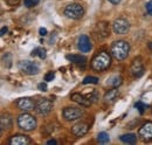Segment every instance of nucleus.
Segmentation results:
<instances>
[{
	"label": "nucleus",
	"instance_id": "obj_15",
	"mask_svg": "<svg viewBox=\"0 0 152 145\" xmlns=\"http://www.w3.org/2000/svg\"><path fill=\"white\" fill-rule=\"evenodd\" d=\"M31 143H32V141L29 139V137H27L25 135H15L10 139L11 145H27Z\"/></svg>",
	"mask_w": 152,
	"mask_h": 145
},
{
	"label": "nucleus",
	"instance_id": "obj_24",
	"mask_svg": "<svg viewBox=\"0 0 152 145\" xmlns=\"http://www.w3.org/2000/svg\"><path fill=\"white\" fill-rule=\"evenodd\" d=\"M97 84L98 83V78L95 76H87L84 80H83V84Z\"/></svg>",
	"mask_w": 152,
	"mask_h": 145
},
{
	"label": "nucleus",
	"instance_id": "obj_1",
	"mask_svg": "<svg viewBox=\"0 0 152 145\" xmlns=\"http://www.w3.org/2000/svg\"><path fill=\"white\" fill-rule=\"evenodd\" d=\"M110 64H111V57L107 52H101L96 54L91 60V67L96 72L105 70L110 67Z\"/></svg>",
	"mask_w": 152,
	"mask_h": 145
},
{
	"label": "nucleus",
	"instance_id": "obj_35",
	"mask_svg": "<svg viewBox=\"0 0 152 145\" xmlns=\"http://www.w3.org/2000/svg\"><path fill=\"white\" fill-rule=\"evenodd\" d=\"M150 49H151V51H152V42H151V43H150Z\"/></svg>",
	"mask_w": 152,
	"mask_h": 145
},
{
	"label": "nucleus",
	"instance_id": "obj_21",
	"mask_svg": "<svg viewBox=\"0 0 152 145\" xmlns=\"http://www.w3.org/2000/svg\"><path fill=\"white\" fill-rule=\"evenodd\" d=\"M110 142V137L107 132H99L97 135V143L99 144H107Z\"/></svg>",
	"mask_w": 152,
	"mask_h": 145
},
{
	"label": "nucleus",
	"instance_id": "obj_7",
	"mask_svg": "<svg viewBox=\"0 0 152 145\" xmlns=\"http://www.w3.org/2000/svg\"><path fill=\"white\" fill-rule=\"evenodd\" d=\"M53 109V102L48 98H41L35 104V111L41 116L48 115Z\"/></svg>",
	"mask_w": 152,
	"mask_h": 145
},
{
	"label": "nucleus",
	"instance_id": "obj_4",
	"mask_svg": "<svg viewBox=\"0 0 152 145\" xmlns=\"http://www.w3.org/2000/svg\"><path fill=\"white\" fill-rule=\"evenodd\" d=\"M84 14V8L80 4H70L64 8V15L70 19H81Z\"/></svg>",
	"mask_w": 152,
	"mask_h": 145
},
{
	"label": "nucleus",
	"instance_id": "obj_20",
	"mask_svg": "<svg viewBox=\"0 0 152 145\" xmlns=\"http://www.w3.org/2000/svg\"><path fill=\"white\" fill-rule=\"evenodd\" d=\"M0 122H1V130H4V129H10L11 125H12V118H11L8 115H2Z\"/></svg>",
	"mask_w": 152,
	"mask_h": 145
},
{
	"label": "nucleus",
	"instance_id": "obj_31",
	"mask_svg": "<svg viewBox=\"0 0 152 145\" xmlns=\"http://www.w3.org/2000/svg\"><path fill=\"white\" fill-rule=\"evenodd\" d=\"M40 35H42V36H45V35H47V29L46 28H40Z\"/></svg>",
	"mask_w": 152,
	"mask_h": 145
},
{
	"label": "nucleus",
	"instance_id": "obj_19",
	"mask_svg": "<svg viewBox=\"0 0 152 145\" xmlns=\"http://www.w3.org/2000/svg\"><path fill=\"white\" fill-rule=\"evenodd\" d=\"M121 141L125 144H134L137 142V137L133 133H128V135H123L121 136Z\"/></svg>",
	"mask_w": 152,
	"mask_h": 145
},
{
	"label": "nucleus",
	"instance_id": "obj_14",
	"mask_svg": "<svg viewBox=\"0 0 152 145\" xmlns=\"http://www.w3.org/2000/svg\"><path fill=\"white\" fill-rule=\"evenodd\" d=\"M77 47L78 49L82 52V53H87L91 49V43H90V40L87 35H81L78 39V43H77Z\"/></svg>",
	"mask_w": 152,
	"mask_h": 145
},
{
	"label": "nucleus",
	"instance_id": "obj_34",
	"mask_svg": "<svg viewBox=\"0 0 152 145\" xmlns=\"http://www.w3.org/2000/svg\"><path fill=\"white\" fill-rule=\"evenodd\" d=\"M47 144H49V145H52V144H57L56 143V141H54V139H53V141H49V142H47Z\"/></svg>",
	"mask_w": 152,
	"mask_h": 145
},
{
	"label": "nucleus",
	"instance_id": "obj_32",
	"mask_svg": "<svg viewBox=\"0 0 152 145\" xmlns=\"http://www.w3.org/2000/svg\"><path fill=\"white\" fill-rule=\"evenodd\" d=\"M7 31H8V29H7V27H2V28H1V34H0V35L4 36L6 33H7Z\"/></svg>",
	"mask_w": 152,
	"mask_h": 145
},
{
	"label": "nucleus",
	"instance_id": "obj_27",
	"mask_svg": "<svg viewBox=\"0 0 152 145\" xmlns=\"http://www.w3.org/2000/svg\"><path fill=\"white\" fill-rule=\"evenodd\" d=\"M54 77H55V72H47V74H46V76H45V81H47V82L53 81V80H54Z\"/></svg>",
	"mask_w": 152,
	"mask_h": 145
},
{
	"label": "nucleus",
	"instance_id": "obj_33",
	"mask_svg": "<svg viewBox=\"0 0 152 145\" xmlns=\"http://www.w3.org/2000/svg\"><path fill=\"white\" fill-rule=\"evenodd\" d=\"M109 1H110L111 4H114V5H117V4H119L122 0H109Z\"/></svg>",
	"mask_w": 152,
	"mask_h": 145
},
{
	"label": "nucleus",
	"instance_id": "obj_28",
	"mask_svg": "<svg viewBox=\"0 0 152 145\" xmlns=\"http://www.w3.org/2000/svg\"><path fill=\"white\" fill-rule=\"evenodd\" d=\"M146 12L150 14V15H152V0H150L148 4H146Z\"/></svg>",
	"mask_w": 152,
	"mask_h": 145
},
{
	"label": "nucleus",
	"instance_id": "obj_13",
	"mask_svg": "<svg viewBox=\"0 0 152 145\" xmlns=\"http://www.w3.org/2000/svg\"><path fill=\"white\" fill-rule=\"evenodd\" d=\"M34 107H35V103L29 97H23L18 101V108L21 111H31L34 109Z\"/></svg>",
	"mask_w": 152,
	"mask_h": 145
},
{
	"label": "nucleus",
	"instance_id": "obj_17",
	"mask_svg": "<svg viewBox=\"0 0 152 145\" xmlns=\"http://www.w3.org/2000/svg\"><path fill=\"white\" fill-rule=\"evenodd\" d=\"M118 96H119V90L117 88H114V89L109 90L104 95V102L107 104H111V103H114L115 101L118 98Z\"/></svg>",
	"mask_w": 152,
	"mask_h": 145
},
{
	"label": "nucleus",
	"instance_id": "obj_10",
	"mask_svg": "<svg viewBox=\"0 0 152 145\" xmlns=\"http://www.w3.org/2000/svg\"><path fill=\"white\" fill-rule=\"evenodd\" d=\"M145 72V68H144V63L143 61L138 57V59H134L131 63V67H130V72L131 75L134 77H140L144 75Z\"/></svg>",
	"mask_w": 152,
	"mask_h": 145
},
{
	"label": "nucleus",
	"instance_id": "obj_29",
	"mask_svg": "<svg viewBox=\"0 0 152 145\" xmlns=\"http://www.w3.org/2000/svg\"><path fill=\"white\" fill-rule=\"evenodd\" d=\"M5 1H6V4L10 5V6H15V5L19 4L20 0H5Z\"/></svg>",
	"mask_w": 152,
	"mask_h": 145
},
{
	"label": "nucleus",
	"instance_id": "obj_11",
	"mask_svg": "<svg viewBox=\"0 0 152 145\" xmlns=\"http://www.w3.org/2000/svg\"><path fill=\"white\" fill-rule=\"evenodd\" d=\"M139 137L145 141V142H149L152 139V122H146L144 123L140 129H139Z\"/></svg>",
	"mask_w": 152,
	"mask_h": 145
},
{
	"label": "nucleus",
	"instance_id": "obj_26",
	"mask_svg": "<svg viewBox=\"0 0 152 145\" xmlns=\"http://www.w3.org/2000/svg\"><path fill=\"white\" fill-rule=\"evenodd\" d=\"M134 107L138 109V111H139L140 114H143V112H144V110L146 109V105H145L144 103H142V102H137Z\"/></svg>",
	"mask_w": 152,
	"mask_h": 145
},
{
	"label": "nucleus",
	"instance_id": "obj_30",
	"mask_svg": "<svg viewBox=\"0 0 152 145\" xmlns=\"http://www.w3.org/2000/svg\"><path fill=\"white\" fill-rule=\"evenodd\" d=\"M38 88H39V90H41V91H47V84H46V83H40L38 86Z\"/></svg>",
	"mask_w": 152,
	"mask_h": 145
},
{
	"label": "nucleus",
	"instance_id": "obj_2",
	"mask_svg": "<svg viewBox=\"0 0 152 145\" xmlns=\"http://www.w3.org/2000/svg\"><path fill=\"white\" fill-rule=\"evenodd\" d=\"M111 55L114 56L116 60H124L128 57L129 52H130V45L126 41L119 40V41H115L111 46Z\"/></svg>",
	"mask_w": 152,
	"mask_h": 145
},
{
	"label": "nucleus",
	"instance_id": "obj_23",
	"mask_svg": "<svg viewBox=\"0 0 152 145\" xmlns=\"http://www.w3.org/2000/svg\"><path fill=\"white\" fill-rule=\"evenodd\" d=\"M108 83H110L114 88H117V87H119L122 84V77L121 76H115L113 78L108 80Z\"/></svg>",
	"mask_w": 152,
	"mask_h": 145
},
{
	"label": "nucleus",
	"instance_id": "obj_16",
	"mask_svg": "<svg viewBox=\"0 0 152 145\" xmlns=\"http://www.w3.org/2000/svg\"><path fill=\"white\" fill-rule=\"evenodd\" d=\"M70 98H72V101H74L77 104L82 105V107H90V104H91V102H90V100H89L88 97H84L83 95H81V94H78V92L72 94Z\"/></svg>",
	"mask_w": 152,
	"mask_h": 145
},
{
	"label": "nucleus",
	"instance_id": "obj_25",
	"mask_svg": "<svg viewBox=\"0 0 152 145\" xmlns=\"http://www.w3.org/2000/svg\"><path fill=\"white\" fill-rule=\"evenodd\" d=\"M26 7H33L39 4V0H23Z\"/></svg>",
	"mask_w": 152,
	"mask_h": 145
},
{
	"label": "nucleus",
	"instance_id": "obj_5",
	"mask_svg": "<svg viewBox=\"0 0 152 145\" xmlns=\"http://www.w3.org/2000/svg\"><path fill=\"white\" fill-rule=\"evenodd\" d=\"M93 34H94L96 40H104V39H107L108 36L110 35V26H109V23L104 22V21L98 22L95 26L94 31H93Z\"/></svg>",
	"mask_w": 152,
	"mask_h": 145
},
{
	"label": "nucleus",
	"instance_id": "obj_12",
	"mask_svg": "<svg viewBox=\"0 0 152 145\" xmlns=\"http://www.w3.org/2000/svg\"><path fill=\"white\" fill-rule=\"evenodd\" d=\"M88 130H89V125L87 123L80 122V123L72 127V133L76 137H82L88 132Z\"/></svg>",
	"mask_w": 152,
	"mask_h": 145
},
{
	"label": "nucleus",
	"instance_id": "obj_9",
	"mask_svg": "<svg viewBox=\"0 0 152 145\" xmlns=\"http://www.w3.org/2000/svg\"><path fill=\"white\" fill-rule=\"evenodd\" d=\"M62 115L66 121H76L83 116V110L75 107H67L63 109Z\"/></svg>",
	"mask_w": 152,
	"mask_h": 145
},
{
	"label": "nucleus",
	"instance_id": "obj_8",
	"mask_svg": "<svg viewBox=\"0 0 152 145\" xmlns=\"http://www.w3.org/2000/svg\"><path fill=\"white\" fill-rule=\"evenodd\" d=\"M18 67H19L20 72H22L26 75H37L40 70L39 66L35 62H31V61H27V60L20 61Z\"/></svg>",
	"mask_w": 152,
	"mask_h": 145
},
{
	"label": "nucleus",
	"instance_id": "obj_22",
	"mask_svg": "<svg viewBox=\"0 0 152 145\" xmlns=\"http://www.w3.org/2000/svg\"><path fill=\"white\" fill-rule=\"evenodd\" d=\"M32 56H39L40 59H46L47 53H46V49L45 48H35L33 52H32Z\"/></svg>",
	"mask_w": 152,
	"mask_h": 145
},
{
	"label": "nucleus",
	"instance_id": "obj_6",
	"mask_svg": "<svg viewBox=\"0 0 152 145\" xmlns=\"http://www.w3.org/2000/svg\"><path fill=\"white\" fill-rule=\"evenodd\" d=\"M113 29L116 34H119V35H124L129 32L130 29V23L126 19L124 18H118L116 19L113 23Z\"/></svg>",
	"mask_w": 152,
	"mask_h": 145
},
{
	"label": "nucleus",
	"instance_id": "obj_3",
	"mask_svg": "<svg viewBox=\"0 0 152 145\" xmlns=\"http://www.w3.org/2000/svg\"><path fill=\"white\" fill-rule=\"evenodd\" d=\"M18 124L25 131H32L37 127V119L29 114H22L18 118Z\"/></svg>",
	"mask_w": 152,
	"mask_h": 145
},
{
	"label": "nucleus",
	"instance_id": "obj_18",
	"mask_svg": "<svg viewBox=\"0 0 152 145\" xmlns=\"http://www.w3.org/2000/svg\"><path fill=\"white\" fill-rule=\"evenodd\" d=\"M67 60L70 61V62H73V63H75V64L82 66V67H83V66L86 64V62H87V59H86L84 56H82V55H76V54L67 55Z\"/></svg>",
	"mask_w": 152,
	"mask_h": 145
}]
</instances>
